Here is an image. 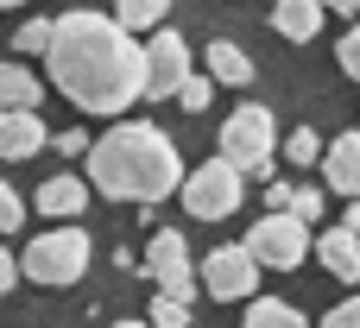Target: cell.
<instances>
[{"label": "cell", "instance_id": "16", "mask_svg": "<svg viewBox=\"0 0 360 328\" xmlns=\"http://www.w3.org/2000/svg\"><path fill=\"white\" fill-rule=\"evenodd\" d=\"M38 101H44V82L25 63H0V107H38Z\"/></svg>", "mask_w": 360, "mask_h": 328}, {"label": "cell", "instance_id": "27", "mask_svg": "<svg viewBox=\"0 0 360 328\" xmlns=\"http://www.w3.org/2000/svg\"><path fill=\"white\" fill-rule=\"evenodd\" d=\"M57 152H63V158H82V152H89V133H82V126L57 133Z\"/></svg>", "mask_w": 360, "mask_h": 328}, {"label": "cell", "instance_id": "24", "mask_svg": "<svg viewBox=\"0 0 360 328\" xmlns=\"http://www.w3.org/2000/svg\"><path fill=\"white\" fill-rule=\"evenodd\" d=\"M19 221H25V202H19V190H13V183H0V240H6Z\"/></svg>", "mask_w": 360, "mask_h": 328}, {"label": "cell", "instance_id": "4", "mask_svg": "<svg viewBox=\"0 0 360 328\" xmlns=\"http://www.w3.org/2000/svg\"><path fill=\"white\" fill-rule=\"evenodd\" d=\"M240 190H247V171H240V164H228L221 152H215L202 171H184V183H177V196H184V215H190V221H228V215L240 209Z\"/></svg>", "mask_w": 360, "mask_h": 328}, {"label": "cell", "instance_id": "5", "mask_svg": "<svg viewBox=\"0 0 360 328\" xmlns=\"http://www.w3.org/2000/svg\"><path fill=\"white\" fill-rule=\"evenodd\" d=\"M272 152H278V126H272V107L247 101L221 120V158L253 171V177H272Z\"/></svg>", "mask_w": 360, "mask_h": 328}, {"label": "cell", "instance_id": "14", "mask_svg": "<svg viewBox=\"0 0 360 328\" xmlns=\"http://www.w3.org/2000/svg\"><path fill=\"white\" fill-rule=\"evenodd\" d=\"M323 0H278L272 6V25H278V38H291V44H310L316 32H323Z\"/></svg>", "mask_w": 360, "mask_h": 328}, {"label": "cell", "instance_id": "23", "mask_svg": "<svg viewBox=\"0 0 360 328\" xmlns=\"http://www.w3.org/2000/svg\"><path fill=\"white\" fill-rule=\"evenodd\" d=\"M25 57H44V44H51V19H25L19 25V38H13Z\"/></svg>", "mask_w": 360, "mask_h": 328}, {"label": "cell", "instance_id": "8", "mask_svg": "<svg viewBox=\"0 0 360 328\" xmlns=\"http://www.w3.org/2000/svg\"><path fill=\"white\" fill-rule=\"evenodd\" d=\"M139 265H146L139 278H152L158 291H171V297H184V303L196 297V272H190V247H184V234H177V228H158Z\"/></svg>", "mask_w": 360, "mask_h": 328}, {"label": "cell", "instance_id": "33", "mask_svg": "<svg viewBox=\"0 0 360 328\" xmlns=\"http://www.w3.org/2000/svg\"><path fill=\"white\" fill-rule=\"evenodd\" d=\"M348 13H354V19H360V0H354V6H348Z\"/></svg>", "mask_w": 360, "mask_h": 328}, {"label": "cell", "instance_id": "18", "mask_svg": "<svg viewBox=\"0 0 360 328\" xmlns=\"http://www.w3.org/2000/svg\"><path fill=\"white\" fill-rule=\"evenodd\" d=\"M165 13H171V0H114V19H120L127 32H152Z\"/></svg>", "mask_w": 360, "mask_h": 328}, {"label": "cell", "instance_id": "6", "mask_svg": "<svg viewBox=\"0 0 360 328\" xmlns=\"http://www.w3.org/2000/svg\"><path fill=\"white\" fill-rule=\"evenodd\" d=\"M247 247L266 272H297L304 253H310V221H297L291 209H266V221H253Z\"/></svg>", "mask_w": 360, "mask_h": 328}, {"label": "cell", "instance_id": "7", "mask_svg": "<svg viewBox=\"0 0 360 328\" xmlns=\"http://www.w3.org/2000/svg\"><path fill=\"white\" fill-rule=\"evenodd\" d=\"M259 259H253V247L240 240V247H215L209 259H202V291L215 297V303H247L253 297V284H259Z\"/></svg>", "mask_w": 360, "mask_h": 328}, {"label": "cell", "instance_id": "11", "mask_svg": "<svg viewBox=\"0 0 360 328\" xmlns=\"http://www.w3.org/2000/svg\"><path fill=\"white\" fill-rule=\"evenodd\" d=\"M310 253L329 265V278H342V284H360V228H329L323 240H310Z\"/></svg>", "mask_w": 360, "mask_h": 328}, {"label": "cell", "instance_id": "28", "mask_svg": "<svg viewBox=\"0 0 360 328\" xmlns=\"http://www.w3.org/2000/svg\"><path fill=\"white\" fill-rule=\"evenodd\" d=\"M266 209H291V183H278V177H266Z\"/></svg>", "mask_w": 360, "mask_h": 328}, {"label": "cell", "instance_id": "26", "mask_svg": "<svg viewBox=\"0 0 360 328\" xmlns=\"http://www.w3.org/2000/svg\"><path fill=\"white\" fill-rule=\"evenodd\" d=\"M316 328H360V297H348V303H335V310H329V316H323Z\"/></svg>", "mask_w": 360, "mask_h": 328}, {"label": "cell", "instance_id": "13", "mask_svg": "<svg viewBox=\"0 0 360 328\" xmlns=\"http://www.w3.org/2000/svg\"><path fill=\"white\" fill-rule=\"evenodd\" d=\"M32 152H44L38 107H0V158H32Z\"/></svg>", "mask_w": 360, "mask_h": 328}, {"label": "cell", "instance_id": "19", "mask_svg": "<svg viewBox=\"0 0 360 328\" xmlns=\"http://www.w3.org/2000/svg\"><path fill=\"white\" fill-rule=\"evenodd\" d=\"M184 114H209V101H215V76H202V70H190L184 82H177V95H171Z\"/></svg>", "mask_w": 360, "mask_h": 328}, {"label": "cell", "instance_id": "3", "mask_svg": "<svg viewBox=\"0 0 360 328\" xmlns=\"http://www.w3.org/2000/svg\"><path fill=\"white\" fill-rule=\"evenodd\" d=\"M89 234L82 228H51V234H38L25 253H19V278H32V284H44V291H70L82 272H89Z\"/></svg>", "mask_w": 360, "mask_h": 328}, {"label": "cell", "instance_id": "22", "mask_svg": "<svg viewBox=\"0 0 360 328\" xmlns=\"http://www.w3.org/2000/svg\"><path fill=\"white\" fill-rule=\"evenodd\" d=\"M285 158H291L297 171H310V164H323V139H316L310 126H297V133L285 139Z\"/></svg>", "mask_w": 360, "mask_h": 328}, {"label": "cell", "instance_id": "1", "mask_svg": "<svg viewBox=\"0 0 360 328\" xmlns=\"http://www.w3.org/2000/svg\"><path fill=\"white\" fill-rule=\"evenodd\" d=\"M44 70L82 114H101V120L146 101V44L114 13H63V19H51Z\"/></svg>", "mask_w": 360, "mask_h": 328}, {"label": "cell", "instance_id": "32", "mask_svg": "<svg viewBox=\"0 0 360 328\" xmlns=\"http://www.w3.org/2000/svg\"><path fill=\"white\" fill-rule=\"evenodd\" d=\"M0 6H25V0H0Z\"/></svg>", "mask_w": 360, "mask_h": 328}, {"label": "cell", "instance_id": "20", "mask_svg": "<svg viewBox=\"0 0 360 328\" xmlns=\"http://www.w3.org/2000/svg\"><path fill=\"white\" fill-rule=\"evenodd\" d=\"M323 209H329V183H297L291 190V215L297 221H323Z\"/></svg>", "mask_w": 360, "mask_h": 328}, {"label": "cell", "instance_id": "21", "mask_svg": "<svg viewBox=\"0 0 360 328\" xmlns=\"http://www.w3.org/2000/svg\"><path fill=\"white\" fill-rule=\"evenodd\" d=\"M146 322H152V328H190V303H184V297H171V291H158Z\"/></svg>", "mask_w": 360, "mask_h": 328}, {"label": "cell", "instance_id": "30", "mask_svg": "<svg viewBox=\"0 0 360 328\" xmlns=\"http://www.w3.org/2000/svg\"><path fill=\"white\" fill-rule=\"evenodd\" d=\"M114 328H152V322H146V316H139V322H133V316H127V322H114Z\"/></svg>", "mask_w": 360, "mask_h": 328}, {"label": "cell", "instance_id": "9", "mask_svg": "<svg viewBox=\"0 0 360 328\" xmlns=\"http://www.w3.org/2000/svg\"><path fill=\"white\" fill-rule=\"evenodd\" d=\"M184 76H190V44L177 32H152V44H146V101H171Z\"/></svg>", "mask_w": 360, "mask_h": 328}, {"label": "cell", "instance_id": "31", "mask_svg": "<svg viewBox=\"0 0 360 328\" xmlns=\"http://www.w3.org/2000/svg\"><path fill=\"white\" fill-rule=\"evenodd\" d=\"M323 6H335V13H348V6H354V0H323Z\"/></svg>", "mask_w": 360, "mask_h": 328}, {"label": "cell", "instance_id": "2", "mask_svg": "<svg viewBox=\"0 0 360 328\" xmlns=\"http://www.w3.org/2000/svg\"><path fill=\"white\" fill-rule=\"evenodd\" d=\"M82 171H89V190H101L108 202H139V209L177 196V183H184L177 139L146 126V120H120L101 139H89Z\"/></svg>", "mask_w": 360, "mask_h": 328}, {"label": "cell", "instance_id": "17", "mask_svg": "<svg viewBox=\"0 0 360 328\" xmlns=\"http://www.w3.org/2000/svg\"><path fill=\"white\" fill-rule=\"evenodd\" d=\"M247 303H253V310H247L240 328H304V310L285 303V297H247Z\"/></svg>", "mask_w": 360, "mask_h": 328}, {"label": "cell", "instance_id": "12", "mask_svg": "<svg viewBox=\"0 0 360 328\" xmlns=\"http://www.w3.org/2000/svg\"><path fill=\"white\" fill-rule=\"evenodd\" d=\"M323 183L348 202L360 196V133H342V139L323 145Z\"/></svg>", "mask_w": 360, "mask_h": 328}, {"label": "cell", "instance_id": "15", "mask_svg": "<svg viewBox=\"0 0 360 328\" xmlns=\"http://www.w3.org/2000/svg\"><path fill=\"white\" fill-rule=\"evenodd\" d=\"M202 63H209V76H215V82H228V88H247V82H253V57H247L240 44H228V38H215Z\"/></svg>", "mask_w": 360, "mask_h": 328}, {"label": "cell", "instance_id": "29", "mask_svg": "<svg viewBox=\"0 0 360 328\" xmlns=\"http://www.w3.org/2000/svg\"><path fill=\"white\" fill-rule=\"evenodd\" d=\"M13 284H19V259H13V253H6V247H0V297H6V291H13Z\"/></svg>", "mask_w": 360, "mask_h": 328}, {"label": "cell", "instance_id": "25", "mask_svg": "<svg viewBox=\"0 0 360 328\" xmlns=\"http://www.w3.org/2000/svg\"><path fill=\"white\" fill-rule=\"evenodd\" d=\"M335 63H342V76H348V82H360V25L335 44Z\"/></svg>", "mask_w": 360, "mask_h": 328}, {"label": "cell", "instance_id": "10", "mask_svg": "<svg viewBox=\"0 0 360 328\" xmlns=\"http://www.w3.org/2000/svg\"><path fill=\"white\" fill-rule=\"evenodd\" d=\"M82 209H89V177L57 171V177L38 183V215H44V221H76Z\"/></svg>", "mask_w": 360, "mask_h": 328}]
</instances>
